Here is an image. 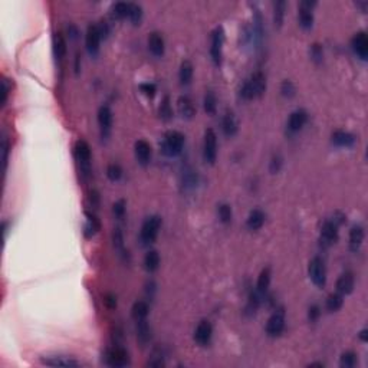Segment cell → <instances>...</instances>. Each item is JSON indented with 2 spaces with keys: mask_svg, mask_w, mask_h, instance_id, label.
<instances>
[{
  "mask_svg": "<svg viewBox=\"0 0 368 368\" xmlns=\"http://www.w3.org/2000/svg\"><path fill=\"white\" fill-rule=\"evenodd\" d=\"M184 135L178 131H168L165 135H164V141L163 145H161V150L165 156L168 157H174V156H178L184 147Z\"/></svg>",
  "mask_w": 368,
  "mask_h": 368,
  "instance_id": "cell-1",
  "label": "cell"
},
{
  "mask_svg": "<svg viewBox=\"0 0 368 368\" xmlns=\"http://www.w3.org/2000/svg\"><path fill=\"white\" fill-rule=\"evenodd\" d=\"M160 227H161V217L160 216H151V217H148L143 223V227H141V232H140V240H141V243L144 246L151 245L157 239Z\"/></svg>",
  "mask_w": 368,
  "mask_h": 368,
  "instance_id": "cell-2",
  "label": "cell"
},
{
  "mask_svg": "<svg viewBox=\"0 0 368 368\" xmlns=\"http://www.w3.org/2000/svg\"><path fill=\"white\" fill-rule=\"evenodd\" d=\"M74 154L81 165V173L86 177L91 171V147L85 140H78L74 147Z\"/></svg>",
  "mask_w": 368,
  "mask_h": 368,
  "instance_id": "cell-3",
  "label": "cell"
},
{
  "mask_svg": "<svg viewBox=\"0 0 368 368\" xmlns=\"http://www.w3.org/2000/svg\"><path fill=\"white\" fill-rule=\"evenodd\" d=\"M308 273H309V278H311V281L314 282L315 287H325V284H327V269H325V263L321 257L315 256L309 262Z\"/></svg>",
  "mask_w": 368,
  "mask_h": 368,
  "instance_id": "cell-4",
  "label": "cell"
},
{
  "mask_svg": "<svg viewBox=\"0 0 368 368\" xmlns=\"http://www.w3.org/2000/svg\"><path fill=\"white\" fill-rule=\"evenodd\" d=\"M203 157L206 163L214 164L217 159V135L214 129L207 128L205 132V143H203Z\"/></svg>",
  "mask_w": 368,
  "mask_h": 368,
  "instance_id": "cell-5",
  "label": "cell"
},
{
  "mask_svg": "<svg viewBox=\"0 0 368 368\" xmlns=\"http://www.w3.org/2000/svg\"><path fill=\"white\" fill-rule=\"evenodd\" d=\"M223 42H224V33L222 28H217L211 35V46H210V55L216 65L222 64V55H223Z\"/></svg>",
  "mask_w": 368,
  "mask_h": 368,
  "instance_id": "cell-6",
  "label": "cell"
},
{
  "mask_svg": "<svg viewBox=\"0 0 368 368\" xmlns=\"http://www.w3.org/2000/svg\"><path fill=\"white\" fill-rule=\"evenodd\" d=\"M285 329V312L284 311H276L266 324V334L269 336H279Z\"/></svg>",
  "mask_w": 368,
  "mask_h": 368,
  "instance_id": "cell-7",
  "label": "cell"
},
{
  "mask_svg": "<svg viewBox=\"0 0 368 368\" xmlns=\"http://www.w3.org/2000/svg\"><path fill=\"white\" fill-rule=\"evenodd\" d=\"M101 33L98 29V25H89L86 29V36H85V45L88 52L92 56H96L99 52V42H101Z\"/></svg>",
  "mask_w": 368,
  "mask_h": 368,
  "instance_id": "cell-8",
  "label": "cell"
},
{
  "mask_svg": "<svg viewBox=\"0 0 368 368\" xmlns=\"http://www.w3.org/2000/svg\"><path fill=\"white\" fill-rule=\"evenodd\" d=\"M98 124H99L102 138H107L110 135L111 127H112V111L108 105H102L98 110Z\"/></svg>",
  "mask_w": 368,
  "mask_h": 368,
  "instance_id": "cell-9",
  "label": "cell"
},
{
  "mask_svg": "<svg viewBox=\"0 0 368 368\" xmlns=\"http://www.w3.org/2000/svg\"><path fill=\"white\" fill-rule=\"evenodd\" d=\"M315 1H302L299 6V13H298V19H299V25L304 29H311L314 25V13H312V7L315 6Z\"/></svg>",
  "mask_w": 368,
  "mask_h": 368,
  "instance_id": "cell-10",
  "label": "cell"
},
{
  "mask_svg": "<svg viewBox=\"0 0 368 368\" xmlns=\"http://www.w3.org/2000/svg\"><path fill=\"white\" fill-rule=\"evenodd\" d=\"M107 363L111 367H125L129 363L128 352L124 350L123 347H114L107 354Z\"/></svg>",
  "mask_w": 368,
  "mask_h": 368,
  "instance_id": "cell-11",
  "label": "cell"
},
{
  "mask_svg": "<svg viewBox=\"0 0 368 368\" xmlns=\"http://www.w3.org/2000/svg\"><path fill=\"white\" fill-rule=\"evenodd\" d=\"M351 46H352V50L355 52V55L366 61L368 58V38L366 35V32H358L354 35L352 41H351Z\"/></svg>",
  "mask_w": 368,
  "mask_h": 368,
  "instance_id": "cell-12",
  "label": "cell"
},
{
  "mask_svg": "<svg viewBox=\"0 0 368 368\" xmlns=\"http://www.w3.org/2000/svg\"><path fill=\"white\" fill-rule=\"evenodd\" d=\"M134 153H135V157H137L138 163L147 165L151 160L153 150H151L150 143H147L145 140H138L134 145Z\"/></svg>",
  "mask_w": 368,
  "mask_h": 368,
  "instance_id": "cell-13",
  "label": "cell"
},
{
  "mask_svg": "<svg viewBox=\"0 0 368 368\" xmlns=\"http://www.w3.org/2000/svg\"><path fill=\"white\" fill-rule=\"evenodd\" d=\"M336 240H338V224L335 222H325L321 229V243L324 246H331Z\"/></svg>",
  "mask_w": 368,
  "mask_h": 368,
  "instance_id": "cell-14",
  "label": "cell"
},
{
  "mask_svg": "<svg viewBox=\"0 0 368 368\" xmlns=\"http://www.w3.org/2000/svg\"><path fill=\"white\" fill-rule=\"evenodd\" d=\"M211 336H213V327H211V324L208 321H202L197 325L196 331H194V341L199 345L205 347V345H207L211 341Z\"/></svg>",
  "mask_w": 368,
  "mask_h": 368,
  "instance_id": "cell-15",
  "label": "cell"
},
{
  "mask_svg": "<svg viewBox=\"0 0 368 368\" xmlns=\"http://www.w3.org/2000/svg\"><path fill=\"white\" fill-rule=\"evenodd\" d=\"M177 108H178L180 115L183 118H186V120H192L194 117V114H196L194 102H193V99L189 95H181L177 99Z\"/></svg>",
  "mask_w": 368,
  "mask_h": 368,
  "instance_id": "cell-16",
  "label": "cell"
},
{
  "mask_svg": "<svg viewBox=\"0 0 368 368\" xmlns=\"http://www.w3.org/2000/svg\"><path fill=\"white\" fill-rule=\"evenodd\" d=\"M247 85L250 86L252 92H253V96L257 98V96H262L263 92L266 91V78L262 72H255L250 80H247Z\"/></svg>",
  "mask_w": 368,
  "mask_h": 368,
  "instance_id": "cell-17",
  "label": "cell"
},
{
  "mask_svg": "<svg viewBox=\"0 0 368 368\" xmlns=\"http://www.w3.org/2000/svg\"><path fill=\"white\" fill-rule=\"evenodd\" d=\"M308 120V114L304 110H296L290 114L289 120H288V129L290 132H298L304 128V125L306 124Z\"/></svg>",
  "mask_w": 368,
  "mask_h": 368,
  "instance_id": "cell-18",
  "label": "cell"
},
{
  "mask_svg": "<svg viewBox=\"0 0 368 368\" xmlns=\"http://www.w3.org/2000/svg\"><path fill=\"white\" fill-rule=\"evenodd\" d=\"M354 285H355L354 275L351 272H345L336 281V290L341 295H348V293H351L354 290Z\"/></svg>",
  "mask_w": 368,
  "mask_h": 368,
  "instance_id": "cell-19",
  "label": "cell"
},
{
  "mask_svg": "<svg viewBox=\"0 0 368 368\" xmlns=\"http://www.w3.org/2000/svg\"><path fill=\"white\" fill-rule=\"evenodd\" d=\"M148 49H150V52H151L154 56H157V58L163 56L165 45H164V39L163 36H161V33L153 32V33L148 36Z\"/></svg>",
  "mask_w": 368,
  "mask_h": 368,
  "instance_id": "cell-20",
  "label": "cell"
},
{
  "mask_svg": "<svg viewBox=\"0 0 368 368\" xmlns=\"http://www.w3.org/2000/svg\"><path fill=\"white\" fill-rule=\"evenodd\" d=\"M43 364L46 366H52V367H78L80 363L69 358V357H62V355H56V357H48L43 360Z\"/></svg>",
  "mask_w": 368,
  "mask_h": 368,
  "instance_id": "cell-21",
  "label": "cell"
},
{
  "mask_svg": "<svg viewBox=\"0 0 368 368\" xmlns=\"http://www.w3.org/2000/svg\"><path fill=\"white\" fill-rule=\"evenodd\" d=\"M332 143L339 147H351L355 143V137L347 131H335L332 134Z\"/></svg>",
  "mask_w": 368,
  "mask_h": 368,
  "instance_id": "cell-22",
  "label": "cell"
},
{
  "mask_svg": "<svg viewBox=\"0 0 368 368\" xmlns=\"http://www.w3.org/2000/svg\"><path fill=\"white\" fill-rule=\"evenodd\" d=\"M263 223H265V213L259 208L252 210L249 217H247V222H246L247 227L250 230H257L263 226Z\"/></svg>",
  "mask_w": 368,
  "mask_h": 368,
  "instance_id": "cell-23",
  "label": "cell"
},
{
  "mask_svg": "<svg viewBox=\"0 0 368 368\" xmlns=\"http://www.w3.org/2000/svg\"><path fill=\"white\" fill-rule=\"evenodd\" d=\"M148 312H150V306L145 301H137L132 305V309H131V315L135 321L145 320L148 317Z\"/></svg>",
  "mask_w": 368,
  "mask_h": 368,
  "instance_id": "cell-24",
  "label": "cell"
},
{
  "mask_svg": "<svg viewBox=\"0 0 368 368\" xmlns=\"http://www.w3.org/2000/svg\"><path fill=\"white\" fill-rule=\"evenodd\" d=\"M364 236H366V233H364V229L361 226H354L351 229V232H350V246H351L352 250L360 249V246L363 245V242H364Z\"/></svg>",
  "mask_w": 368,
  "mask_h": 368,
  "instance_id": "cell-25",
  "label": "cell"
},
{
  "mask_svg": "<svg viewBox=\"0 0 368 368\" xmlns=\"http://www.w3.org/2000/svg\"><path fill=\"white\" fill-rule=\"evenodd\" d=\"M193 72H194L193 64L190 61H184L180 66V71H178L180 83L181 85H189L192 82V78H193Z\"/></svg>",
  "mask_w": 368,
  "mask_h": 368,
  "instance_id": "cell-26",
  "label": "cell"
},
{
  "mask_svg": "<svg viewBox=\"0 0 368 368\" xmlns=\"http://www.w3.org/2000/svg\"><path fill=\"white\" fill-rule=\"evenodd\" d=\"M222 128H223V132L227 137H233L238 132V121H236V118L232 112H226V115L223 117Z\"/></svg>",
  "mask_w": 368,
  "mask_h": 368,
  "instance_id": "cell-27",
  "label": "cell"
},
{
  "mask_svg": "<svg viewBox=\"0 0 368 368\" xmlns=\"http://www.w3.org/2000/svg\"><path fill=\"white\" fill-rule=\"evenodd\" d=\"M160 266V255L157 250H150L147 252L144 257V268L147 272H156Z\"/></svg>",
  "mask_w": 368,
  "mask_h": 368,
  "instance_id": "cell-28",
  "label": "cell"
},
{
  "mask_svg": "<svg viewBox=\"0 0 368 368\" xmlns=\"http://www.w3.org/2000/svg\"><path fill=\"white\" fill-rule=\"evenodd\" d=\"M86 217H88V220H86L83 233H85L86 238H92V236L101 229V223H99V220H98L94 214H91V213H86Z\"/></svg>",
  "mask_w": 368,
  "mask_h": 368,
  "instance_id": "cell-29",
  "label": "cell"
},
{
  "mask_svg": "<svg viewBox=\"0 0 368 368\" xmlns=\"http://www.w3.org/2000/svg\"><path fill=\"white\" fill-rule=\"evenodd\" d=\"M137 338L141 344H147L151 339V329L145 322V320L137 321Z\"/></svg>",
  "mask_w": 368,
  "mask_h": 368,
  "instance_id": "cell-30",
  "label": "cell"
},
{
  "mask_svg": "<svg viewBox=\"0 0 368 368\" xmlns=\"http://www.w3.org/2000/svg\"><path fill=\"white\" fill-rule=\"evenodd\" d=\"M271 285V269L269 268H265L262 272H260V275H259V278H257V293H260V295H263L266 290H268V288Z\"/></svg>",
  "mask_w": 368,
  "mask_h": 368,
  "instance_id": "cell-31",
  "label": "cell"
},
{
  "mask_svg": "<svg viewBox=\"0 0 368 368\" xmlns=\"http://www.w3.org/2000/svg\"><path fill=\"white\" fill-rule=\"evenodd\" d=\"M344 305V295H341L339 292L336 293H331L328 296L327 299V308L328 311L331 312H335V311H339Z\"/></svg>",
  "mask_w": 368,
  "mask_h": 368,
  "instance_id": "cell-32",
  "label": "cell"
},
{
  "mask_svg": "<svg viewBox=\"0 0 368 368\" xmlns=\"http://www.w3.org/2000/svg\"><path fill=\"white\" fill-rule=\"evenodd\" d=\"M53 46H55V55H56V58L59 61L64 59V56L66 55V43H65V39H64V36L61 33L55 35Z\"/></svg>",
  "mask_w": 368,
  "mask_h": 368,
  "instance_id": "cell-33",
  "label": "cell"
},
{
  "mask_svg": "<svg viewBox=\"0 0 368 368\" xmlns=\"http://www.w3.org/2000/svg\"><path fill=\"white\" fill-rule=\"evenodd\" d=\"M203 107H205V111L207 114H210V115L216 114V110H217V99H216V95H214L211 91H208L205 95Z\"/></svg>",
  "mask_w": 368,
  "mask_h": 368,
  "instance_id": "cell-34",
  "label": "cell"
},
{
  "mask_svg": "<svg viewBox=\"0 0 368 368\" xmlns=\"http://www.w3.org/2000/svg\"><path fill=\"white\" fill-rule=\"evenodd\" d=\"M129 4L131 3H115L112 6V15L115 19H125L129 16Z\"/></svg>",
  "mask_w": 368,
  "mask_h": 368,
  "instance_id": "cell-35",
  "label": "cell"
},
{
  "mask_svg": "<svg viewBox=\"0 0 368 368\" xmlns=\"http://www.w3.org/2000/svg\"><path fill=\"white\" fill-rule=\"evenodd\" d=\"M217 214H219V219H220V222L222 223H224V224H227V223H230L232 222V216H233V213H232V207L229 205H220L217 207Z\"/></svg>",
  "mask_w": 368,
  "mask_h": 368,
  "instance_id": "cell-36",
  "label": "cell"
},
{
  "mask_svg": "<svg viewBox=\"0 0 368 368\" xmlns=\"http://www.w3.org/2000/svg\"><path fill=\"white\" fill-rule=\"evenodd\" d=\"M285 15V1H276L275 3V12H273V20L276 26H281L284 22Z\"/></svg>",
  "mask_w": 368,
  "mask_h": 368,
  "instance_id": "cell-37",
  "label": "cell"
},
{
  "mask_svg": "<svg viewBox=\"0 0 368 368\" xmlns=\"http://www.w3.org/2000/svg\"><path fill=\"white\" fill-rule=\"evenodd\" d=\"M107 176L111 181H118L123 177V168L118 164H110L107 167Z\"/></svg>",
  "mask_w": 368,
  "mask_h": 368,
  "instance_id": "cell-38",
  "label": "cell"
},
{
  "mask_svg": "<svg viewBox=\"0 0 368 368\" xmlns=\"http://www.w3.org/2000/svg\"><path fill=\"white\" fill-rule=\"evenodd\" d=\"M357 364V355L352 352V351H348L345 354H342L341 357V361H339V366L342 368H352L355 367Z\"/></svg>",
  "mask_w": 368,
  "mask_h": 368,
  "instance_id": "cell-39",
  "label": "cell"
},
{
  "mask_svg": "<svg viewBox=\"0 0 368 368\" xmlns=\"http://www.w3.org/2000/svg\"><path fill=\"white\" fill-rule=\"evenodd\" d=\"M141 17H143V9H141V6H138L135 3H131L129 4V16H128V19L132 23L137 25V23H140Z\"/></svg>",
  "mask_w": 368,
  "mask_h": 368,
  "instance_id": "cell-40",
  "label": "cell"
},
{
  "mask_svg": "<svg viewBox=\"0 0 368 368\" xmlns=\"http://www.w3.org/2000/svg\"><path fill=\"white\" fill-rule=\"evenodd\" d=\"M160 117H161L163 120H170V118L173 117V110H171L168 96L164 98L163 104L160 105Z\"/></svg>",
  "mask_w": 368,
  "mask_h": 368,
  "instance_id": "cell-41",
  "label": "cell"
},
{
  "mask_svg": "<svg viewBox=\"0 0 368 368\" xmlns=\"http://www.w3.org/2000/svg\"><path fill=\"white\" fill-rule=\"evenodd\" d=\"M140 91H141L145 96L153 98V96L156 95V92H157V88H156V85H154V83L145 82V83H141V85H140Z\"/></svg>",
  "mask_w": 368,
  "mask_h": 368,
  "instance_id": "cell-42",
  "label": "cell"
},
{
  "mask_svg": "<svg viewBox=\"0 0 368 368\" xmlns=\"http://www.w3.org/2000/svg\"><path fill=\"white\" fill-rule=\"evenodd\" d=\"M281 92L285 98H292L295 95V86L290 81H285L281 86Z\"/></svg>",
  "mask_w": 368,
  "mask_h": 368,
  "instance_id": "cell-43",
  "label": "cell"
},
{
  "mask_svg": "<svg viewBox=\"0 0 368 368\" xmlns=\"http://www.w3.org/2000/svg\"><path fill=\"white\" fill-rule=\"evenodd\" d=\"M112 213L118 219L124 217V214H125V202L124 200H118L117 203H114V206H112Z\"/></svg>",
  "mask_w": 368,
  "mask_h": 368,
  "instance_id": "cell-44",
  "label": "cell"
},
{
  "mask_svg": "<svg viewBox=\"0 0 368 368\" xmlns=\"http://www.w3.org/2000/svg\"><path fill=\"white\" fill-rule=\"evenodd\" d=\"M148 366H151V367H161V366H164L163 355H161L160 351H154L153 358L148 361Z\"/></svg>",
  "mask_w": 368,
  "mask_h": 368,
  "instance_id": "cell-45",
  "label": "cell"
},
{
  "mask_svg": "<svg viewBox=\"0 0 368 368\" xmlns=\"http://www.w3.org/2000/svg\"><path fill=\"white\" fill-rule=\"evenodd\" d=\"M311 56L314 61L317 62H321L322 61V56H324V52H322V48L320 45H314L312 49H311Z\"/></svg>",
  "mask_w": 368,
  "mask_h": 368,
  "instance_id": "cell-46",
  "label": "cell"
},
{
  "mask_svg": "<svg viewBox=\"0 0 368 368\" xmlns=\"http://www.w3.org/2000/svg\"><path fill=\"white\" fill-rule=\"evenodd\" d=\"M320 315H321V309H320V306H317V305H312L311 308H309V312H308V318H309V321H317L318 318H320Z\"/></svg>",
  "mask_w": 368,
  "mask_h": 368,
  "instance_id": "cell-47",
  "label": "cell"
},
{
  "mask_svg": "<svg viewBox=\"0 0 368 368\" xmlns=\"http://www.w3.org/2000/svg\"><path fill=\"white\" fill-rule=\"evenodd\" d=\"M1 153H3V165H4V170H6V167H7V154H9V141L6 138L1 143Z\"/></svg>",
  "mask_w": 368,
  "mask_h": 368,
  "instance_id": "cell-48",
  "label": "cell"
},
{
  "mask_svg": "<svg viewBox=\"0 0 368 368\" xmlns=\"http://www.w3.org/2000/svg\"><path fill=\"white\" fill-rule=\"evenodd\" d=\"M114 245L117 246L118 249H121L123 247V235H121V232H120V229H117L115 232H114Z\"/></svg>",
  "mask_w": 368,
  "mask_h": 368,
  "instance_id": "cell-49",
  "label": "cell"
},
{
  "mask_svg": "<svg viewBox=\"0 0 368 368\" xmlns=\"http://www.w3.org/2000/svg\"><path fill=\"white\" fill-rule=\"evenodd\" d=\"M7 96H9V83H7V80H3V95H1V105L6 104L7 101Z\"/></svg>",
  "mask_w": 368,
  "mask_h": 368,
  "instance_id": "cell-50",
  "label": "cell"
},
{
  "mask_svg": "<svg viewBox=\"0 0 368 368\" xmlns=\"http://www.w3.org/2000/svg\"><path fill=\"white\" fill-rule=\"evenodd\" d=\"M105 302H107V305H108L110 308H115V306H117V298L112 296V295H108L107 299H105Z\"/></svg>",
  "mask_w": 368,
  "mask_h": 368,
  "instance_id": "cell-51",
  "label": "cell"
},
{
  "mask_svg": "<svg viewBox=\"0 0 368 368\" xmlns=\"http://www.w3.org/2000/svg\"><path fill=\"white\" fill-rule=\"evenodd\" d=\"M366 334H367V331H366V329H363V331H361V334H360V336H361V339H363V341H367V335H366Z\"/></svg>",
  "mask_w": 368,
  "mask_h": 368,
  "instance_id": "cell-52",
  "label": "cell"
}]
</instances>
